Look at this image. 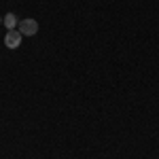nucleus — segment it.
Instances as JSON below:
<instances>
[{
    "label": "nucleus",
    "instance_id": "nucleus-1",
    "mask_svg": "<svg viewBox=\"0 0 159 159\" xmlns=\"http://www.w3.org/2000/svg\"><path fill=\"white\" fill-rule=\"evenodd\" d=\"M17 30L21 32V36H34V34L38 32V21H36V19H32V17L21 19V21L17 24Z\"/></svg>",
    "mask_w": 159,
    "mask_h": 159
},
{
    "label": "nucleus",
    "instance_id": "nucleus-2",
    "mask_svg": "<svg viewBox=\"0 0 159 159\" xmlns=\"http://www.w3.org/2000/svg\"><path fill=\"white\" fill-rule=\"evenodd\" d=\"M21 32L19 30H9L7 34H4V45H7V49H17L19 45H21Z\"/></svg>",
    "mask_w": 159,
    "mask_h": 159
},
{
    "label": "nucleus",
    "instance_id": "nucleus-3",
    "mask_svg": "<svg viewBox=\"0 0 159 159\" xmlns=\"http://www.w3.org/2000/svg\"><path fill=\"white\" fill-rule=\"evenodd\" d=\"M2 24L7 25V30H17L19 19H17V15H15V13H7V15H4V19H2Z\"/></svg>",
    "mask_w": 159,
    "mask_h": 159
},
{
    "label": "nucleus",
    "instance_id": "nucleus-4",
    "mask_svg": "<svg viewBox=\"0 0 159 159\" xmlns=\"http://www.w3.org/2000/svg\"><path fill=\"white\" fill-rule=\"evenodd\" d=\"M2 19H4V17H2V15H0V24H2Z\"/></svg>",
    "mask_w": 159,
    "mask_h": 159
}]
</instances>
